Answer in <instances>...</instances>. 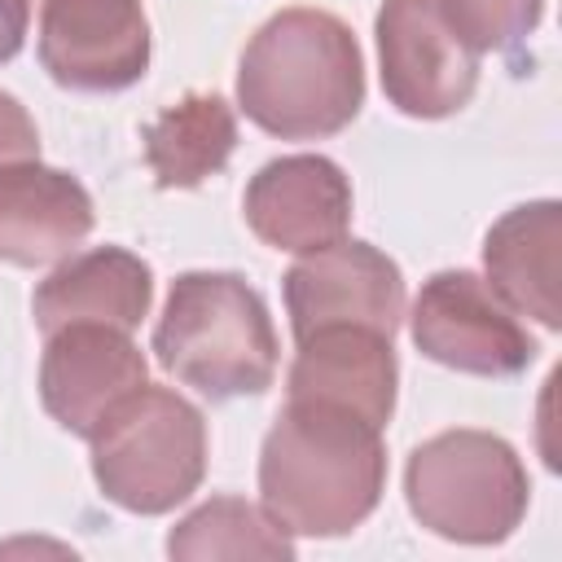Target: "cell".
Listing matches in <instances>:
<instances>
[{
    "instance_id": "1",
    "label": "cell",
    "mask_w": 562,
    "mask_h": 562,
    "mask_svg": "<svg viewBox=\"0 0 562 562\" xmlns=\"http://www.w3.org/2000/svg\"><path fill=\"white\" fill-rule=\"evenodd\" d=\"M382 426L312 400H285L259 452L263 514L285 536H347L382 501Z\"/></svg>"
},
{
    "instance_id": "2",
    "label": "cell",
    "mask_w": 562,
    "mask_h": 562,
    "mask_svg": "<svg viewBox=\"0 0 562 562\" xmlns=\"http://www.w3.org/2000/svg\"><path fill=\"white\" fill-rule=\"evenodd\" d=\"M237 105L281 140H325L364 105V57L351 26L325 9L268 18L237 70Z\"/></svg>"
},
{
    "instance_id": "3",
    "label": "cell",
    "mask_w": 562,
    "mask_h": 562,
    "mask_svg": "<svg viewBox=\"0 0 562 562\" xmlns=\"http://www.w3.org/2000/svg\"><path fill=\"white\" fill-rule=\"evenodd\" d=\"M154 356L176 382L206 400L263 395L277 378V329L246 277L184 272L167 290Z\"/></svg>"
},
{
    "instance_id": "4",
    "label": "cell",
    "mask_w": 562,
    "mask_h": 562,
    "mask_svg": "<svg viewBox=\"0 0 562 562\" xmlns=\"http://www.w3.org/2000/svg\"><path fill=\"white\" fill-rule=\"evenodd\" d=\"M413 518L457 544H501L518 531L531 483L514 443L492 430H439L404 465Z\"/></svg>"
},
{
    "instance_id": "5",
    "label": "cell",
    "mask_w": 562,
    "mask_h": 562,
    "mask_svg": "<svg viewBox=\"0 0 562 562\" xmlns=\"http://www.w3.org/2000/svg\"><path fill=\"white\" fill-rule=\"evenodd\" d=\"M88 443L101 496L127 514H167L206 474V422L167 386L132 391Z\"/></svg>"
},
{
    "instance_id": "6",
    "label": "cell",
    "mask_w": 562,
    "mask_h": 562,
    "mask_svg": "<svg viewBox=\"0 0 562 562\" xmlns=\"http://www.w3.org/2000/svg\"><path fill=\"white\" fill-rule=\"evenodd\" d=\"M413 347L457 373L474 378H518L536 360V338L518 312L474 272H435L408 316Z\"/></svg>"
},
{
    "instance_id": "7",
    "label": "cell",
    "mask_w": 562,
    "mask_h": 562,
    "mask_svg": "<svg viewBox=\"0 0 562 562\" xmlns=\"http://www.w3.org/2000/svg\"><path fill=\"white\" fill-rule=\"evenodd\" d=\"M382 92L408 119H448L479 88V53L457 35L439 0H382Z\"/></svg>"
},
{
    "instance_id": "8",
    "label": "cell",
    "mask_w": 562,
    "mask_h": 562,
    "mask_svg": "<svg viewBox=\"0 0 562 562\" xmlns=\"http://www.w3.org/2000/svg\"><path fill=\"white\" fill-rule=\"evenodd\" d=\"M285 316L290 334L303 338L325 325H364L395 334L404 321V277L391 255L369 241H329L307 250L285 272Z\"/></svg>"
},
{
    "instance_id": "9",
    "label": "cell",
    "mask_w": 562,
    "mask_h": 562,
    "mask_svg": "<svg viewBox=\"0 0 562 562\" xmlns=\"http://www.w3.org/2000/svg\"><path fill=\"white\" fill-rule=\"evenodd\" d=\"M40 66L75 92H119L149 70L140 0H40Z\"/></svg>"
},
{
    "instance_id": "10",
    "label": "cell",
    "mask_w": 562,
    "mask_h": 562,
    "mask_svg": "<svg viewBox=\"0 0 562 562\" xmlns=\"http://www.w3.org/2000/svg\"><path fill=\"white\" fill-rule=\"evenodd\" d=\"M145 356L127 329L114 325H66L44 338L40 360V400L44 413L70 430L92 439L97 426L145 386Z\"/></svg>"
},
{
    "instance_id": "11",
    "label": "cell",
    "mask_w": 562,
    "mask_h": 562,
    "mask_svg": "<svg viewBox=\"0 0 562 562\" xmlns=\"http://www.w3.org/2000/svg\"><path fill=\"white\" fill-rule=\"evenodd\" d=\"M250 233L290 255L321 250L338 241L351 224V180L334 158L285 154L263 162L241 198Z\"/></svg>"
},
{
    "instance_id": "12",
    "label": "cell",
    "mask_w": 562,
    "mask_h": 562,
    "mask_svg": "<svg viewBox=\"0 0 562 562\" xmlns=\"http://www.w3.org/2000/svg\"><path fill=\"white\" fill-rule=\"evenodd\" d=\"M294 342L299 351L285 378L290 400L334 404L373 426L391 422L400 364H395V347L386 334L364 329V325H325Z\"/></svg>"
},
{
    "instance_id": "13",
    "label": "cell",
    "mask_w": 562,
    "mask_h": 562,
    "mask_svg": "<svg viewBox=\"0 0 562 562\" xmlns=\"http://www.w3.org/2000/svg\"><path fill=\"white\" fill-rule=\"evenodd\" d=\"M92 198L88 189L40 158L13 162L0 171V259L13 268H44L92 233Z\"/></svg>"
},
{
    "instance_id": "14",
    "label": "cell",
    "mask_w": 562,
    "mask_h": 562,
    "mask_svg": "<svg viewBox=\"0 0 562 562\" xmlns=\"http://www.w3.org/2000/svg\"><path fill=\"white\" fill-rule=\"evenodd\" d=\"M149 299L154 272L140 255L123 246H92L66 255V263L40 281L31 312L44 338L66 325H114L132 334L149 316Z\"/></svg>"
},
{
    "instance_id": "15",
    "label": "cell",
    "mask_w": 562,
    "mask_h": 562,
    "mask_svg": "<svg viewBox=\"0 0 562 562\" xmlns=\"http://www.w3.org/2000/svg\"><path fill=\"white\" fill-rule=\"evenodd\" d=\"M558 255H562V206L553 198L505 211L483 237L487 285L518 316H536L544 329H562Z\"/></svg>"
},
{
    "instance_id": "16",
    "label": "cell",
    "mask_w": 562,
    "mask_h": 562,
    "mask_svg": "<svg viewBox=\"0 0 562 562\" xmlns=\"http://www.w3.org/2000/svg\"><path fill=\"white\" fill-rule=\"evenodd\" d=\"M237 149V114L220 92H189L145 123V162L158 189H198Z\"/></svg>"
},
{
    "instance_id": "17",
    "label": "cell",
    "mask_w": 562,
    "mask_h": 562,
    "mask_svg": "<svg viewBox=\"0 0 562 562\" xmlns=\"http://www.w3.org/2000/svg\"><path fill=\"white\" fill-rule=\"evenodd\" d=\"M167 553L180 562H202V558H294V540L250 501L241 496H211L193 514H184L171 536Z\"/></svg>"
},
{
    "instance_id": "18",
    "label": "cell",
    "mask_w": 562,
    "mask_h": 562,
    "mask_svg": "<svg viewBox=\"0 0 562 562\" xmlns=\"http://www.w3.org/2000/svg\"><path fill=\"white\" fill-rule=\"evenodd\" d=\"M474 53H514L540 22L544 0H439Z\"/></svg>"
},
{
    "instance_id": "19",
    "label": "cell",
    "mask_w": 562,
    "mask_h": 562,
    "mask_svg": "<svg viewBox=\"0 0 562 562\" xmlns=\"http://www.w3.org/2000/svg\"><path fill=\"white\" fill-rule=\"evenodd\" d=\"M31 158H40L35 119L13 92H0V171L13 162H31Z\"/></svg>"
},
{
    "instance_id": "20",
    "label": "cell",
    "mask_w": 562,
    "mask_h": 562,
    "mask_svg": "<svg viewBox=\"0 0 562 562\" xmlns=\"http://www.w3.org/2000/svg\"><path fill=\"white\" fill-rule=\"evenodd\" d=\"M31 22V0H0V61H13Z\"/></svg>"
}]
</instances>
